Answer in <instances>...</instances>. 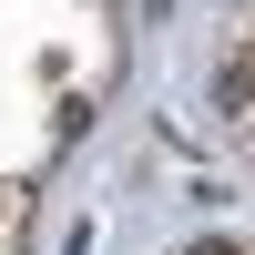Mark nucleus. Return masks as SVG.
Returning <instances> with one entry per match:
<instances>
[{
	"label": "nucleus",
	"mask_w": 255,
	"mask_h": 255,
	"mask_svg": "<svg viewBox=\"0 0 255 255\" xmlns=\"http://www.w3.org/2000/svg\"><path fill=\"white\" fill-rule=\"evenodd\" d=\"M194 255H235V245H194Z\"/></svg>",
	"instance_id": "1"
}]
</instances>
